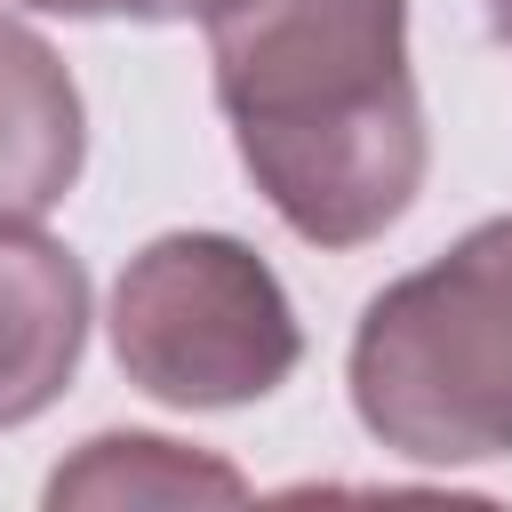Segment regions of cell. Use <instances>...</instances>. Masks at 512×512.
<instances>
[{"label":"cell","mask_w":512,"mask_h":512,"mask_svg":"<svg viewBox=\"0 0 512 512\" xmlns=\"http://www.w3.org/2000/svg\"><path fill=\"white\" fill-rule=\"evenodd\" d=\"M208 32L216 104L272 216L312 248H368L424 192L408 0H248Z\"/></svg>","instance_id":"obj_1"},{"label":"cell","mask_w":512,"mask_h":512,"mask_svg":"<svg viewBox=\"0 0 512 512\" xmlns=\"http://www.w3.org/2000/svg\"><path fill=\"white\" fill-rule=\"evenodd\" d=\"M352 408L368 440L432 472L512 456V216L472 224L440 264L368 296Z\"/></svg>","instance_id":"obj_2"},{"label":"cell","mask_w":512,"mask_h":512,"mask_svg":"<svg viewBox=\"0 0 512 512\" xmlns=\"http://www.w3.org/2000/svg\"><path fill=\"white\" fill-rule=\"evenodd\" d=\"M112 360L160 408H248L304 360L280 272L232 232H160L112 288Z\"/></svg>","instance_id":"obj_3"},{"label":"cell","mask_w":512,"mask_h":512,"mask_svg":"<svg viewBox=\"0 0 512 512\" xmlns=\"http://www.w3.org/2000/svg\"><path fill=\"white\" fill-rule=\"evenodd\" d=\"M88 344V272L64 240L0 216V432L64 400Z\"/></svg>","instance_id":"obj_4"},{"label":"cell","mask_w":512,"mask_h":512,"mask_svg":"<svg viewBox=\"0 0 512 512\" xmlns=\"http://www.w3.org/2000/svg\"><path fill=\"white\" fill-rule=\"evenodd\" d=\"M80 160H88V112L64 56L32 24L0 16V216L40 224L80 184Z\"/></svg>","instance_id":"obj_5"},{"label":"cell","mask_w":512,"mask_h":512,"mask_svg":"<svg viewBox=\"0 0 512 512\" xmlns=\"http://www.w3.org/2000/svg\"><path fill=\"white\" fill-rule=\"evenodd\" d=\"M248 480L224 456H200L160 432H96L72 464L48 472V504H240Z\"/></svg>","instance_id":"obj_6"},{"label":"cell","mask_w":512,"mask_h":512,"mask_svg":"<svg viewBox=\"0 0 512 512\" xmlns=\"http://www.w3.org/2000/svg\"><path fill=\"white\" fill-rule=\"evenodd\" d=\"M248 0H120V16H144V24H216Z\"/></svg>","instance_id":"obj_7"},{"label":"cell","mask_w":512,"mask_h":512,"mask_svg":"<svg viewBox=\"0 0 512 512\" xmlns=\"http://www.w3.org/2000/svg\"><path fill=\"white\" fill-rule=\"evenodd\" d=\"M40 16H120V0H24Z\"/></svg>","instance_id":"obj_8"},{"label":"cell","mask_w":512,"mask_h":512,"mask_svg":"<svg viewBox=\"0 0 512 512\" xmlns=\"http://www.w3.org/2000/svg\"><path fill=\"white\" fill-rule=\"evenodd\" d=\"M488 24H496V32L512 40V0H488Z\"/></svg>","instance_id":"obj_9"}]
</instances>
